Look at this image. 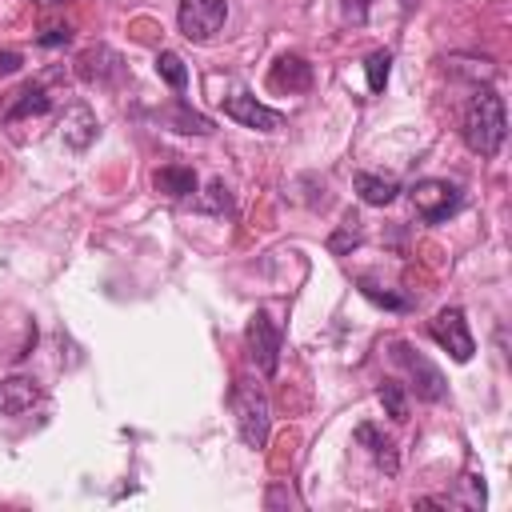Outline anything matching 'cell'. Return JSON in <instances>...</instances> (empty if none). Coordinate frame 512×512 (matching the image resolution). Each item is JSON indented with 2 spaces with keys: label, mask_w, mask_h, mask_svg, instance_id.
Segmentation results:
<instances>
[{
  "label": "cell",
  "mask_w": 512,
  "mask_h": 512,
  "mask_svg": "<svg viewBox=\"0 0 512 512\" xmlns=\"http://www.w3.org/2000/svg\"><path fill=\"white\" fill-rule=\"evenodd\" d=\"M464 144L476 152V156H496L500 144H504V132H508V116H504V96L496 88H476L468 108H464Z\"/></svg>",
  "instance_id": "1"
},
{
  "label": "cell",
  "mask_w": 512,
  "mask_h": 512,
  "mask_svg": "<svg viewBox=\"0 0 512 512\" xmlns=\"http://www.w3.org/2000/svg\"><path fill=\"white\" fill-rule=\"evenodd\" d=\"M228 404H232V416H236V432L248 448H264L268 444V432H272V412H268V396L256 380L240 376L228 392Z\"/></svg>",
  "instance_id": "2"
},
{
  "label": "cell",
  "mask_w": 512,
  "mask_h": 512,
  "mask_svg": "<svg viewBox=\"0 0 512 512\" xmlns=\"http://www.w3.org/2000/svg\"><path fill=\"white\" fill-rule=\"evenodd\" d=\"M392 356L400 360V368L412 376V388H416V396L420 400H428V404H436V400H444L448 396V384H444V372L420 352V348H412L408 340H396L392 344Z\"/></svg>",
  "instance_id": "3"
},
{
  "label": "cell",
  "mask_w": 512,
  "mask_h": 512,
  "mask_svg": "<svg viewBox=\"0 0 512 512\" xmlns=\"http://www.w3.org/2000/svg\"><path fill=\"white\" fill-rule=\"evenodd\" d=\"M228 20V4L224 0H180L176 8V24H180V36L192 40V44H204L212 40Z\"/></svg>",
  "instance_id": "4"
},
{
  "label": "cell",
  "mask_w": 512,
  "mask_h": 512,
  "mask_svg": "<svg viewBox=\"0 0 512 512\" xmlns=\"http://www.w3.org/2000/svg\"><path fill=\"white\" fill-rule=\"evenodd\" d=\"M428 336L456 360V364H468L472 360V352H476V340H472V332H468V320H464V312L460 308H440L432 320H428Z\"/></svg>",
  "instance_id": "5"
},
{
  "label": "cell",
  "mask_w": 512,
  "mask_h": 512,
  "mask_svg": "<svg viewBox=\"0 0 512 512\" xmlns=\"http://www.w3.org/2000/svg\"><path fill=\"white\" fill-rule=\"evenodd\" d=\"M408 196H412V208L420 212V220H424V224H440V220L456 216V212H460V204H464L460 188H456V184H448V180H420Z\"/></svg>",
  "instance_id": "6"
},
{
  "label": "cell",
  "mask_w": 512,
  "mask_h": 512,
  "mask_svg": "<svg viewBox=\"0 0 512 512\" xmlns=\"http://www.w3.org/2000/svg\"><path fill=\"white\" fill-rule=\"evenodd\" d=\"M224 116L236 120V124H244V128H252V132H280L284 128V112L260 104L252 92H232L224 100Z\"/></svg>",
  "instance_id": "7"
},
{
  "label": "cell",
  "mask_w": 512,
  "mask_h": 512,
  "mask_svg": "<svg viewBox=\"0 0 512 512\" xmlns=\"http://www.w3.org/2000/svg\"><path fill=\"white\" fill-rule=\"evenodd\" d=\"M248 348H252V360L264 376H272L280 368V328L264 312H256L248 320Z\"/></svg>",
  "instance_id": "8"
},
{
  "label": "cell",
  "mask_w": 512,
  "mask_h": 512,
  "mask_svg": "<svg viewBox=\"0 0 512 512\" xmlns=\"http://www.w3.org/2000/svg\"><path fill=\"white\" fill-rule=\"evenodd\" d=\"M96 112L88 108V104H68L64 108V116H60V140L72 148V152H84L92 140H96Z\"/></svg>",
  "instance_id": "9"
},
{
  "label": "cell",
  "mask_w": 512,
  "mask_h": 512,
  "mask_svg": "<svg viewBox=\"0 0 512 512\" xmlns=\"http://www.w3.org/2000/svg\"><path fill=\"white\" fill-rule=\"evenodd\" d=\"M268 84H272L276 92H304V88L312 84V64H308L304 56H296V52H284V56L272 64Z\"/></svg>",
  "instance_id": "10"
},
{
  "label": "cell",
  "mask_w": 512,
  "mask_h": 512,
  "mask_svg": "<svg viewBox=\"0 0 512 512\" xmlns=\"http://www.w3.org/2000/svg\"><path fill=\"white\" fill-rule=\"evenodd\" d=\"M40 400V384L32 376H4L0 380V412L4 416H20Z\"/></svg>",
  "instance_id": "11"
},
{
  "label": "cell",
  "mask_w": 512,
  "mask_h": 512,
  "mask_svg": "<svg viewBox=\"0 0 512 512\" xmlns=\"http://www.w3.org/2000/svg\"><path fill=\"white\" fill-rule=\"evenodd\" d=\"M76 64H80V76L92 80V84H112V76H120V56L112 48H104V44L88 48Z\"/></svg>",
  "instance_id": "12"
},
{
  "label": "cell",
  "mask_w": 512,
  "mask_h": 512,
  "mask_svg": "<svg viewBox=\"0 0 512 512\" xmlns=\"http://www.w3.org/2000/svg\"><path fill=\"white\" fill-rule=\"evenodd\" d=\"M152 184H156V192H164L172 200H184V196L196 192V172L184 168V164H164V168L152 172Z\"/></svg>",
  "instance_id": "13"
},
{
  "label": "cell",
  "mask_w": 512,
  "mask_h": 512,
  "mask_svg": "<svg viewBox=\"0 0 512 512\" xmlns=\"http://www.w3.org/2000/svg\"><path fill=\"white\" fill-rule=\"evenodd\" d=\"M352 188H356V196L364 204H376V208H384V204H392L400 196V184L392 176H372V172H356L352 176Z\"/></svg>",
  "instance_id": "14"
},
{
  "label": "cell",
  "mask_w": 512,
  "mask_h": 512,
  "mask_svg": "<svg viewBox=\"0 0 512 512\" xmlns=\"http://www.w3.org/2000/svg\"><path fill=\"white\" fill-rule=\"evenodd\" d=\"M356 440L372 452V460H376V468H384L388 476H396V468H400V456H396V444L388 440V436H380L372 424H360L356 428Z\"/></svg>",
  "instance_id": "15"
},
{
  "label": "cell",
  "mask_w": 512,
  "mask_h": 512,
  "mask_svg": "<svg viewBox=\"0 0 512 512\" xmlns=\"http://www.w3.org/2000/svg\"><path fill=\"white\" fill-rule=\"evenodd\" d=\"M52 108V100H48V92L44 88H24L20 92V100L8 108V120H24V116H44Z\"/></svg>",
  "instance_id": "16"
},
{
  "label": "cell",
  "mask_w": 512,
  "mask_h": 512,
  "mask_svg": "<svg viewBox=\"0 0 512 512\" xmlns=\"http://www.w3.org/2000/svg\"><path fill=\"white\" fill-rule=\"evenodd\" d=\"M364 72H368V88H372V92H384V88H388V76H392V52H388V48L372 52V56L364 60Z\"/></svg>",
  "instance_id": "17"
},
{
  "label": "cell",
  "mask_w": 512,
  "mask_h": 512,
  "mask_svg": "<svg viewBox=\"0 0 512 512\" xmlns=\"http://www.w3.org/2000/svg\"><path fill=\"white\" fill-rule=\"evenodd\" d=\"M156 72H160V80H164L168 88H176V92L188 84V68H184V60H180L176 52H160V56H156Z\"/></svg>",
  "instance_id": "18"
},
{
  "label": "cell",
  "mask_w": 512,
  "mask_h": 512,
  "mask_svg": "<svg viewBox=\"0 0 512 512\" xmlns=\"http://www.w3.org/2000/svg\"><path fill=\"white\" fill-rule=\"evenodd\" d=\"M172 124H176V132H196V136L216 132V128H212V120H208V116H200V112H192L188 104H176V108H172Z\"/></svg>",
  "instance_id": "19"
},
{
  "label": "cell",
  "mask_w": 512,
  "mask_h": 512,
  "mask_svg": "<svg viewBox=\"0 0 512 512\" xmlns=\"http://www.w3.org/2000/svg\"><path fill=\"white\" fill-rule=\"evenodd\" d=\"M380 404H384V412L392 420H408V400H404V388L396 380H384L380 384Z\"/></svg>",
  "instance_id": "20"
},
{
  "label": "cell",
  "mask_w": 512,
  "mask_h": 512,
  "mask_svg": "<svg viewBox=\"0 0 512 512\" xmlns=\"http://www.w3.org/2000/svg\"><path fill=\"white\" fill-rule=\"evenodd\" d=\"M360 292H364L372 304H380V308H392V312H404V308H408L404 296H396V292H388V288H376L372 280H360Z\"/></svg>",
  "instance_id": "21"
},
{
  "label": "cell",
  "mask_w": 512,
  "mask_h": 512,
  "mask_svg": "<svg viewBox=\"0 0 512 512\" xmlns=\"http://www.w3.org/2000/svg\"><path fill=\"white\" fill-rule=\"evenodd\" d=\"M356 244H360V220L348 212V216H344V228L328 240V248H332V252H348V248H356Z\"/></svg>",
  "instance_id": "22"
},
{
  "label": "cell",
  "mask_w": 512,
  "mask_h": 512,
  "mask_svg": "<svg viewBox=\"0 0 512 512\" xmlns=\"http://www.w3.org/2000/svg\"><path fill=\"white\" fill-rule=\"evenodd\" d=\"M204 208H208V212H216V216L232 212V196H228L224 180H212V184H208V200H204Z\"/></svg>",
  "instance_id": "23"
},
{
  "label": "cell",
  "mask_w": 512,
  "mask_h": 512,
  "mask_svg": "<svg viewBox=\"0 0 512 512\" xmlns=\"http://www.w3.org/2000/svg\"><path fill=\"white\" fill-rule=\"evenodd\" d=\"M340 4H344V16H348L352 24H364V20H368V4H372V0H340Z\"/></svg>",
  "instance_id": "24"
},
{
  "label": "cell",
  "mask_w": 512,
  "mask_h": 512,
  "mask_svg": "<svg viewBox=\"0 0 512 512\" xmlns=\"http://www.w3.org/2000/svg\"><path fill=\"white\" fill-rule=\"evenodd\" d=\"M36 40H40L44 48H56V44H68V40H72V28H48V32H40Z\"/></svg>",
  "instance_id": "25"
},
{
  "label": "cell",
  "mask_w": 512,
  "mask_h": 512,
  "mask_svg": "<svg viewBox=\"0 0 512 512\" xmlns=\"http://www.w3.org/2000/svg\"><path fill=\"white\" fill-rule=\"evenodd\" d=\"M20 52H0V76H12V72H20Z\"/></svg>",
  "instance_id": "26"
},
{
  "label": "cell",
  "mask_w": 512,
  "mask_h": 512,
  "mask_svg": "<svg viewBox=\"0 0 512 512\" xmlns=\"http://www.w3.org/2000/svg\"><path fill=\"white\" fill-rule=\"evenodd\" d=\"M36 4H64V0H36Z\"/></svg>",
  "instance_id": "27"
},
{
  "label": "cell",
  "mask_w": 512,
  "mask_h": 512,
  "mask_svg": "<svg viewBox=\"0 0 512 512\" xmlns=\"http://www.w3.org/2000/svg\"><path fill=\"white\" fill-rule=\"evenodd\" d=\"M404 4H416V0H404Z\"/></svg>",
  "instance_id": "28"
}]
</instances>
